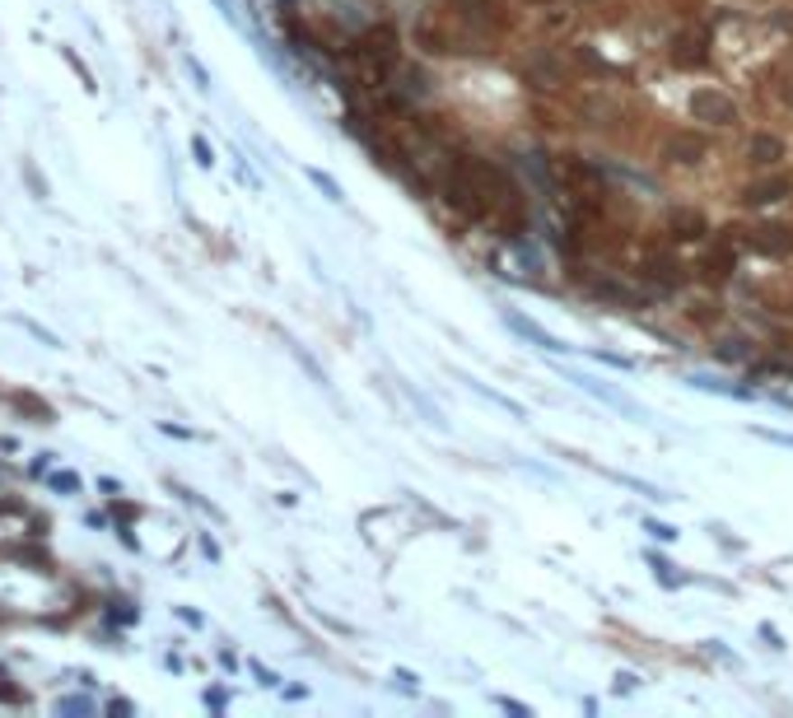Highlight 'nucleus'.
<instances>
[{
  "label": "nucleus",
  "mask_w": 793,
  "mask_h": 718,
  "mask_svg": "<svg viewBox=\"0 0 793 718\" xmlns=\"http://www.w3.org/2000/svg\"><path fill=\"white\" fill-rule=\"evenodd\" d=\"M644 528H649V532H653V537H659V541H672V537H677V532H672V528H663V522H644Z\"/></svg>",
  "instance_id": "15"
},
{
  "label": "nucleus",
  "mask_w": 793,
  "mask_h": 718,
  "mask_svg": "<svg viewBox=\"0 0 793 718\" xmlns=\"http://www.w3.org/2000/svg\"><path fill=\"white\" fill-rule=\"evenodd\" d=\"M691 117H696V122L728 126V122L737 117V107H733V98L719 94V89H696V94H691Z\"/></svg>",
  "instance_id": "1"
},
{
  "label": "nucleus",
  "mask_w": 793,
  "mask_h": 718,
  "mask_svg": "<svg viewBox=\"0 0 793 718\" xmlns=\"http://www.w3.org/2000/svg\"><path fill=\"white\" fill-rule=\"evenodd\" d=\"M672 229H677V238H700L705 234V219L691 215V210H677L672 215Z\"/></svg>",
  "instance_id": "7"
},
{
  "label": "nucleus",
  "mask_w": 793,
  "mask_h": 718,
  "mask_svg": "<svg viewBox=\"0 0 793 718\" xmlns=\"http://www.w3.org/2000/svg\"><path fill=\"white\" fill-rule=\"evenodd\" d=\"M131 709H135L131 700H113V704H107V713H131Z\"/></svg>",
  "instance_id": "17"
},
{
  "label": "nucleus",
  "mask_w": 793,
  "mask_h": 718,
  "mask_svg": "<svg viewBox=\"0 0 793 718\" xmlns=\"http://www.w3.org/2000/svg\"><path fill=\"white\" fill-rule=\"evenodd\" d=\"M747 243L756 247V253H784V247H793V234H788V229H775V225H770V229H756V234H752Z\"/></svg>",
  "instance_id": "4"
},
{
  "label": "nucleus",
  "mask_w": 793,
  "mask_h": 718,
  "mask_svg": "<svg viewBox=\"0 0 793 718\" xmlns=\"http://www.w3.org/2000/svg\"><path fill=\"white\" fill-rule=\"evenodd\" d=\"M14 406H19V410H33V416H38L42 425H51V406H47V401H38V397H29V392H19V397H14Z\"/></svg>",
  "instance_id": "8"
},
{
  "label": "nucleus",
  "mask_w": 793,
  "mask_h": 718,
  "mask_svg": "<svg viewBox=\"0 0 793 718\" xmlns=\"http://www.w3.org/2000/svg\"><path fill=\"white\" fill-rule=\"evenodd\" d=\"M747 154H752L756 163H779V159H784V141H779V135H752Z\"/></svg>",
  "instance_id": "5"
},
{
  "label": "nucleus",
  "mask_w": 793,
  "mask_h": 718,
  "mask_svg": "<svg viewBox=\"0 0 793 718\" xmlns=\"http://www.w3.org/2000/svg\"><path fill=\"white\" fill-rule=\"evenodd\" d=\"M509 327L518 331V336H528V341H537L541 350H551V354H560V350H569V345H560V341L551 336V331H541V327H537L532 318H518V313H509Z\"/></svg>",
  "instance_id": "2"
},
{
  "label": "nucleus",
  "mask_w": 793,
  "mask_h": 718,
  "mask_svg": "<svg viewBox=\"0 0 793 718\" xmlns=\"http://www.w3.org/2000/svg\"><path fill=\"white\" fill-rule=\"evenodd\" d=\"M113 616H117V621H141V612H135V606H126V602H113Z\"/></svg>",
  "instance_id": "14"
},
{
  "label": "nucleus",
  "mask_w": 793,
  "mask_h": 718,
  "mask_svg": "<svg viewBox=\"0 0 793 718\" xmlns=\"http://www.w3.org/2000/svg\"><path fill=\"white\" fill-rule=\"evenodd\" d=\"M668 154L681 159V163H696V159L705 154V141H700V135H677V141L668 145Z\"/></svg>",
  "instance_id": "6"
},
{
  "label": "nucleus",
  "mask_w": 793,
  "mask_h": 718,
  "mask_svg": "<svg viewBox=\"0 0 793 718\" xmlns=\"http://www.w3.org/2000/svg\"><path fill=\"white\" fill-rule=\"evenodd\" d=\"M61 57H66V61H70V70L79 75V85H85V89H98V85H94V75H89V66H85V61H79V57H75V51H70V47H61Z\"/></svg>",
  "instance_id": "9"
},
{
  "label": "nucleus",
  "mask_w": 793,
  "mask_h": 718,
  "mask_svg": "<svg viewBox=\"0 0 793 718\" xmlns=\"http://www.w3.org/2000/svg\"><path fill=\"white\" fill-rule=\"evenodd\" d=\"M23 178L33 182V191H38V197H47V182H42V173L33 169V163H23Z\"/></svg>",
  "instance_id": "13"
},
{
  "label": "nucleus",
  "mask_w": 793,
  "mask_h": 718,
  "mask_svg": "<svg viewBox=\"0 0 793 718\" xmlns=\"http://www.w3.org/2000/svg\"><path fill=\"white\" fill-rule=\"evenodd\" d=\"M191 154H197L201 169H210V163H215V150L206 145V135H191Z\"/></svg>",
  "instance_id": "10"
},
{
  "label": "nucleus",
  "mask_w": 793,
  "mask_h": 718,
  "mask_svg": "<svg viewBox=\"0 0 793 718\" xmlns=\"http://www.w3.org/2000/svg\"><path fill=\"white\" fill-rule=\"evenodd\" d=\"M788 191H793L788 178H765V182H752V187H747V201H752V206H770V201L788 197Z\"/></svg>",
  "instance_id": "3"
},
{
  "label": "nucleus",
  "mask_w": 793,
  "mask_h": 718,
  "mask_svg": "<svg viewBox=\"0 0 793 718\" xmlns=\"http://www.w3.org/2000/svg\"><path fill=\"white\" fill-rule=\"evenodd\" d=\"M5 513H23V500H0V518Z\"/></svg>",
  "instance_id": "16"
},
{
  "label": "nucleus",
  "mask_w": 793,
  "mask_h": 718,
  "mask_svg": "<svg viewBox=\"0 0 793 718\" xmlns=\"http://www.w3.org/2000/svg\"><path fill=\"white\" fill-rule=\"evenodd\" d=\"M51 485L66 490V494H75V490H79V476H75V472H57V476H51Z\"/></svg>",
  "instance_id": "12"
},
{
  "label": "nucleus",
  "mask_w": 793,
  "mask_h": 718,
  "mask_svg": "<svg viewBox=\"0 0 793 718\" xmlns=\"http://www.w3.org/2000/svg\"><path fill=\"white\" fill-rule=\"evenodd\" d=\"M309 178H313V182H318V187H322V191H327V197H332V201H341V187H337L332 178H327V173H318V169H313Z\"/></svg>",
  "instance_id": "11"
}]
</instances>
